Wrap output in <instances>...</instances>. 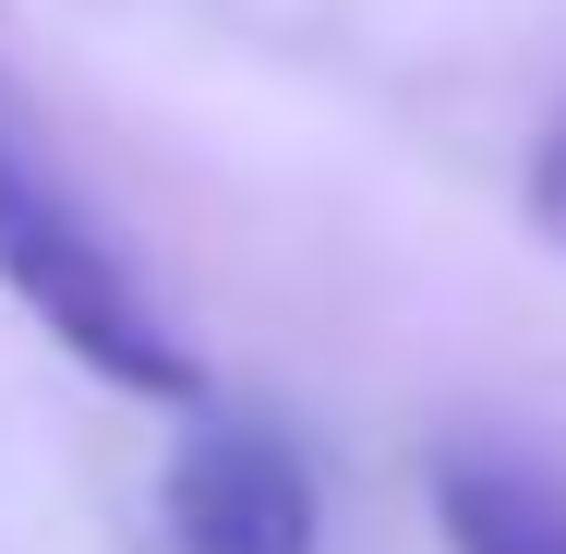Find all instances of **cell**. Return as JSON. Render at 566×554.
I'll return each mask as SVG.
<instances>
[{"label": "cell", "mask_w": 566, "mask_h": 554, "mask_svg": "<svg viewBox=\"0 0 566 554\" xmlns=\"http://www.w3.org/2000/svg\"><path fill=\"white\" fill-rule=\"evenodd\" d=\"M0 278L36 302V326L61 337L85 374L145 386V398H193V349L133 290V253H109V229L49 181V157L12 121H0Z\"/></svg>", "instance_id": "obj_1"}, {"label": "cell", "mask_w": 566, "mask_h": 554, "mask_svg": "<svg viewBox=\"0 0 566 554\" xmlns=\"http://www.w3.org/2000/svg\"><path fill=\"white\" fill-rule=\"evenodd\" d=\"M169 543L181 554H314V482L277 422H206L169 458Z\"/></svg>", "instance_id": "obj_2"}, {"label": "cell", "mask_w": 566, "mask_h": 554, "mask_svg": "<svg viewBox=\"0 0 566 554\" xmlns=\"http://www.w3.org/2000/svg\"><path fill=\"white\" fill-rule=\"evenodd\" d=\"M434 519H447L458 554H566V482L531 470V458L458 446L447 470H434Z\"/></svg>", "instance_id": "obj_3"}, {"label": "cell", "mask_w": 566, "mask_h": 554, "mask_svg": "<svg viewBox=\"0 0 566 554\" xmlns=\"http://www.w3.org/2000/svg\"><path fill=\"white\" fill-rule=\"evenodd\" d=\"M531 218H543V241H566V109L543 133V157H531Z\"/></svg>", "instance_id": "obj_4"}]
</instances>
